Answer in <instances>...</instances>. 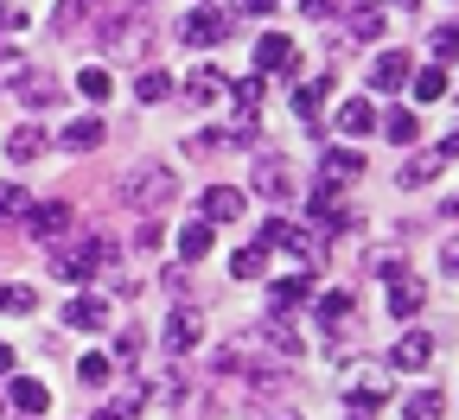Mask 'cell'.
Instances as JSON below:
<instances>
[{
  "instance_id": "f1b7e54d",
  "label": "cell",
  "mask_w": 459,
  "mask_h": 420,
  "mask_svg": "<svg viewBox=\"0 0 459 420\" xmlns=\"http://www.w3.org/2000/svg\"><path fill=\"white\" fill-rule=\"evenodd\" d=\"M383 134H389L395 147H409V141L421 134V122H415V108H395V115H389V122H383Z\"/></svg>"
},
{
  "instance_id": "74e56055",
  "label": "cell",
  "mask_w": 459,
  "mask_h": 420,
  "mask_svg": "<svg viewBox=\"0 0 459 420\" xmlns=\"http://www.w3.org/2000/svg\"><path fill=\"white\" fill-rule=\"evenodd\" d=\"M77 90H83L90 102H102V96H108V71H83V77H77Z\"/></svg>"
},
{
  "instance_id": "9a60e30c",
  "label": "cell",
  "mask_w": 459,
  "mask_h": 420,
  "mask_svg": "<svg viewBox=\"0 0 459 420\" xmlns=\"http://www.w3.org/2000/svg\"><path fill=\"white\" fill-rule=\"evenodd\" d=\"M351 306H358V299H351V287H332V293H319V325H325V331L351 325Z\"/></svg>"
},
{
  "instance_id": "b9f144b4",
  "label": "cell",
  "mask_w": 459,
  "mask_h": 420,
  "mask_svg": "<svg viewBox=\"0 0 459 420\" xmlns=\"http://www.w3.org/2000/svg\"><path fill=\"white\" fill-rule=\"evenodd\" d=\"M294 108H300V122H319V90H300Z\"/></svg>"
},
{
  "instance_id": "ac0fdd59",
  "label": "cell",
  "mask_w": 459,
  "mask_h": 420,
  "mask_svg": "<svg viewBox=\"0 0 459 420\" xmlns=\"http://www.w3.org/2000/svg\"><path fill=\"white\" fill-rule=\"evenodd\" d=\"M13 407H20V414H45V407H51V389H45L39 376H13Z\"/></svg>"
},
{
  "instance_id": "f6af8a7d",
  "label": "cell",
  "mask_w": 459,
  "mask_h": 420,
  "mask_svg": "<svg viewBox=\"0 0 459 420\" xmlns=\"http://www.w3.org/2000/svg\"><path fill=\"white\" fill-rule=\"evenodd\" d=\"M300 13H313V20H332V0H300Z\"/></svg>"
},
{
  "instance_id": "60d3db41",
  "label": "cell",
  "mask_w": 459,
  "mask_h": 420,
  "mask_svg": "<svg viewBox=\"0 0 459 420\" xmlns=\"http://www.w3.org/2000/svg\"><path fill=\"white\" fill-rule=\"evenodd\" d=\"M453 51H459V26H440L434 32V57H453Z\"/></svg>"
},
{
  "instance_id": "484cf974",
  "label": "cell",
  "mask_w": 459,
  "mask_h": 420,
  "mask_svg": "<svg viewBox=\"0 0 459 420\" xmlns=\"http://www.w3.org/2000/svg\"><path fill=\"white\" fill-rule=\"evenodd\" d=\"M115 376V356H102V350H83V364H77V382H90V389H102Z\"/></svg>"
},
{
  "instance_id": "ab89813d",
  "label": "cell",
  "mask_w": 459,
  "mask_h": 420,
  "mask_svg": "<svg viewBox=\"0 0 459 420\" xmlns=\"http://www.w3.org/2000/svg\"><path fill=\"white\" fill-rule=\"evenodd\" d=\"M351 407H364V414L383 407V389H377V382H358V389H351Z\"/></svg>"
},
{
  "instance_id": "816d5d0a",
  "label": "cell",
  "mask_w": 459,
  "mask_h": 420,
  "mask_svg": "<svg viewBox=\"0 0 459 420\" xmlns=\"http://www.w3.org/2000/svg\"><path fill=\"white\" fill-rule=\"evenodd\" d=\"M395 7H415V0H395Z\"/></svg>"
},
{
  "instance_id": "4dcf8cb0",
  "label": "cell",
  "mask_w": 459,
  "mask_h": 420,
  "mask_svg": "<svg viewBox=\"0 0 459 420\" xmlns=\"http://www.w3.org/2000/svg\"><path fill=\"white\" fill-rule=\"evenodd\" d=\"M186 96H192V102H198V108H211V102H217V96H223V77H217V71H198V77H192V83H186Z\"/></svg>"
},
{
  "instance_id": "9c48e42d",
  "label": "cell",
  "mask_w": 459,
  "mask_h": 420,
  "mask_svg": "<svg viewBox=\"0 0 459 420\" xmlns=\"http://www.w3.org/2000/svg\"><path fill=\"white\" fill-rule=\"evenodd\" d=\"M108 299H96V293H77L71 306H65V325H77V331H108Z\"/></svg>"
},
{
  "instance_id": "e575fe53",
  "label": "cell",
  "mask_w": 459,
  "mask_h": 420,
  "mask_svg": "<svg viewBox=\"0 0 459 420\" xmlns=\"http://www.w3.org/2000/svg\"><path fill=\"white\" fill-rule=\"evenodd\" d=\"M377 32H383V13L377 7H358L351 13V39H377Z\"/></svg>"
},
{
  "instance_id": "2e32d148",
  "label": "cell",
  "mask_w": 459,
  "mask_h": 420,
  "mask_svg": "<svg viewBox=\"0 0 459 420\" xmlns=\"http://www.w3.org/2000/svg\"><path fill=\"white\" fill-rule=\"evenodd\" d=\"M255 192H262V198H274V204L294 192V178H287V166H281V159H255Z\"/></svg>"
},
{
  "instance_id": "603a6c76",
  "label": "cell",
  "mask_w": 459,
  "mask_h": 420,
  "mask_svg": "<svg viewBox=\"0 0 459 420\" xmlns=\"http://www.w3.org/2000/svg\"><path fill=\"white\" fill-rule=\"evenodd\" d=\"M364 172V153H351V147H332L325 153V185H338V178H358Z\"/></svg>"
},
{
  "instance_id": "d6a6232c",
  "label": "cell",
  "mask_w": 459,
  "mask_h": 420,
  "mask_svg": "<svg viewBox=\"0 0 459 420\" xmlns=\"http://www.w3.org/2000/svg\"><path fill=\"white\" fill-rule=\"evenodd\" d=\"M32 210V198L20 192V185H0V223H13V217H26Z\"/></svg>"
},
{
  "instance_id": "3957f363",
  "label": "cell",
  "mask_w": 459,
  "mask_h": 420,
  "mask_svg": "<svg viewBox=\"0 0 459 420\" xmlns=\"http://www.w3.org/2000/svg\"><path fill=\"white\" fill-rule=\"evenodd\" d=\"M262 249H287L300 268H319V236H307L300 223H287V217H274V223L262 229Z\"/></svg>"
},
{
  "instance_id": "8fae6325",
  "label": "cell",
  "mask_w": 459,
  "mask_h": 420,
  "mask_svg": "<svg viewBox=\"0 0 459 420\" xmlns=\"http://www.w3.org/2000/svg\"><path fill=\"white\" fill-rule=\"evenodd\" d=\"M255 338L281 356V364H294V356H300V331L287 325V319H262V331H255Z\"/></svg>"
},
{
  "instance_id": "e0dca14e",
  "label": "cell",
  "mask_w": 459,
  "mask_h": 420,
  "mask_svg": "<svg viewBox=\"0 0 459 420\" xmlns=\"http://www.w3.org/2000/svg\"><path fill=\"white\" fill-rule=\"evenodd\" d=\"M39 153H45V128H39V122H26V128H13V134H7V159H20V166H26V159H39Z\"/></svg>"
},
{
  "instance_id": "f907efd6",
  "label": "cell",
  "mask_w": 459,
  "mask_h": 420,
  "mask_svg": "<svg viewBox=\"0 0 459 420\" xmlns=\"http://www.w3.org/2000/svg\"><path fill=\"white\" fill-rule=\"evenodd\" d=\"M96 420H115V414H108V407H102V414H96Z\"/></svg>"
},
{
  "instance_id": "7bdbcfd3",
  "label": "cell",
  "mask_w": 459,
  "mask_h": 420,
  "mask_svg": "<svg viewBox=\"0 0 459 420\" xmlns=\"http://www.w3.org/2000/svg\"><path fill=\"white\" fill-rule=\"evenodd\" d=\"M370 268H377V274L389 280V274H402V255H370Z\"/></svg>"
},
{
  "instance_id": "f5cc1de1",
  "label": "cell",
  "mask_w": 459,
  "mask_h": 420,
  "mask_svg": "<svg viewBox=\"0 0 459 420\" xmlns=\"http://www.w3.org/2000/svg\"><path fill=\"white\" fill-rule=\"evenodd\" d=\"M287 420H300V414H287Z\"/></svg>"
},
{
  "instance_id": "4316f807",
  "label": "cell",
  "mask_w": 459,
  "mask_h": 420,
  "mask_svg": "<svg viewBox=\"0 0 459 420\" xmlns=\"http://www.w3.org/2000/svg\"><path fill=\"white\" fill-rule=\"evenodd\" d=\"M230 274H237V280H262L268 274V249H237V255H230Z\"/></svg>"
},
{
  "instance_id": "30bf717a",
  "label": "cell",
  "mask_w": 459,
  "mask_h": 420,
  "mask_svg": "<svg viewBox=\"0 0 459 420\" xmlns=\"http://www.w3.org/2000/svg\"><path fill=\"white\" fill-rule=\"evenodd\" d=\"M409 77H415V64H409V51H383L377 64H370V90H389V96H395L402 83H409Z\"/></svg>"
},
{
  "instance_id": "6da1fadb",
  "label": "cell",
  "mask_w": 459,
  "mask_h": 420,
  "mask_svg": "<svg viewBox=\"0 0 459 420\" xmlns=\"http://www.w3.org/2000/svg\"><path fill=\"white\" fill-rule=\"evenodd\" d=\"M122 192H128V204H134V210H160L172 192H179V178H172V166H153V159H141V166L122 178Z\"/></svg>"
},
{
  "instance_id": "f35d334b",
  "label": "cell",
  "mask_w": 459,
  "mask_h": 420,
  "mask_svg": "<svg viewBox=\"0 0 459 420\" xmlns=\"http://www.w3.org/2000/svg\"><path fill=\"white\" fill-rule=\"evenodd\" d=\"M20 64H26V57L13 45H0V83H20Z\"/></svg>"
},
{
  "instance_id": "8d00e7d4",
  "label": "cell",
  "mask_w": 459,
  "mask_h": 420,
  "mask_svg": "<svg viewBox=\"0 0 459 420\" xmlns=\"http://www.w3.org/2000/svg\"><path fill=\"white\" fill-rule=\"evenodd\" d=\"M96 7H102V0H65V13H57V32H71V26H77V13L90 20Z\"/></svg>"
},
{
  "instance_id": "cb8c5ba5",
  "label": "cell",
  "mask_w": 459,
  "mask_h": 420,
  "mask_svg": "<svg viewBox=\"0 0 459 420\" xmlns=\"http://www.w3.org/2000/svg\"><path fill=\"white\" fill-rule=\"evenodd\" d=\"M409 90H415V102H440V96H446V71H440V64H428V71H415V77H409Z\"/></svg>"
},
{
  "instance_id": "d4e9b609",
  "label": "cell",
  "mask_w": 459,
  "mask_h": 420,
  "mask_svg": "<svg viewBox=\"0 0 459 420\" xmlns=\"http://www.w3.org/2000/svg\"><path fill=\"white\" fill-rule=\"evenodd\" d=\"M179 255H186V261H198V255H211V223H204V217L179 229Z\"/></svg>"
},
{
  "instance_id": "bcb514c9",
  "label": "cell",
  "mask_w": 459,
  "mask_h": 420,
  "mask_svg": "<svg viewBox=\"0 0 459 420\" xmlns=\"http://www.w3.org/2000/svg\"><path fill=\"white\" fill-rule=\"evenodd\" d=\"M434 153H440V159H459V128H453V134H446V141H440Z\"/></svg>"
},
{
  "instance_id": "83f0119b",
  "label": "cell",
  "mask_w": 459,
  "mask_h": 420,
  "mask_svg": "<svg viewBox=\"0 0 459 420\" xmlns=\"http://www.w3.org/2000/svg\"><path fill=\"white\" fill-rule=\"evenodd\" d=\"M440 166H446V159H440V153H415V159H409V166H402V172H395V178H402V185H428V178H434V172H440Z\"/></svg>"
},
{
  "instance_id": "d6986e66",
  "label": "cell",
  "mask_w": 459,
  "mask_h": 420,
  "mask_svg": "<svg viewBox=\"0 0 459 420\" xmlns=\"http://www.w3.org/2000/svg\"><path fill=\"white\" fill-rule=\"evenodd\" d=\"M338 128H344V134H370V128H377V108H370L364 96L338 102Z\"/></svg>"
},
{
  "instance_id": "836d02e7",
  "label": "cell",
  "mask_w": 459,
  "mask_h": 420,
  "mask_svg": "<svg viewBox=\"0 0 459 420\" xmlns=\"http://www.w3.org/2000/svg\"><path fill=\"white\" fill-rule=\"evenodd\" d=\"M402 420H440V395H434V389H421L409 407H402Z\"/></svg>"
},
{
  "instance_id": "277c9868",
  "label": "cell",
  "mask_w": 459,
  "mask_h": 420,
  "mask_svg": "<svg viewBox=\"0 0 459 420\" xmlns=\"http://www.w3.org/2000/svg\"><path fill=\"white\" fill-rule=\"evenodd\" d=\"M26 223H32V236H39V243H57V236H71V204L65 198H45V204H32L26 210Z\"/></svg>"
},
{
  "instance_id": "d590c367",
  "label": "cell",
  "mask_w": 459,
  "mask_h": 420,
  "mask_svg": "<svg viewBox=\"0 0 459 420\" xmlns=\"http://www.w3.org/2000/svg\"><path fill=\"white\" fill-rule=\"evenodd\" d=\"M20 96H26V102H51V96H57V83L39 71V77H20Z\"/></svg>"
},
{
  "instance_id": "ba28073f",
  "label": "cell",
  "mask_w": 459,
  "mask_h": 420,
  "mask_svg": "<svg viewBox=\"0 0 459 420\" xmlns=\"http://www.w3.org/2000/svg\"><path fill=\"white\" fill-rule=\"evenodd\" d=\"M249 210V192H237V185H211L204 192V223H237Z\"/></svg>"
},
{
  "instance_id": "681fc988",
  "label": "cell",
  "mask_w": 459,
  "mask_h": 420,
  "mask_svg": "<svg viewBox=\"0 0 459 420\" xmlns=\"http://www.w3.org/2000/svg\"><path fill=\"white\" fill-rule=\"evenodd\" d=\"M446 217H459V198H453V204H446Z\"/></svg>"
},
{
  "instance_id": "4fadbf2b",
  "label": "cell",
  "mask_w": 459,
  "mask_h": 420,
  "mask_svg": "<svg viewBox=\"0 0 459 420\" xmlns=\"http://www.w3.org/2000/svg\"><path fill=\"white\" fill-rule=\"evenodd\" d=\"M57 147H65V153H90V147H102V122H96V115H77V122H65Z\"/></svg>"
},
{
  "instance_id": "ffe728a7",
  "label": "cell",
  "mask_w": 459,
  "mask_h": 420,
  "mask_svg": "<svg viewBox=\"0 0 459 420\" xmlns=\"http://www.w3.org/2000/svg\"><path fill=\"white\" fill-rule=\"evenodd\" d=\"M300 299H307V274H287V280L268 287V313H287V306H300Z\"/></svg>"
},
{
  "instance_id": "ee69618b",
  "label": "cell",
  "mask_w": 459,
  "mask_h": 420,
  "mask_svg": "<svg viewBox=\"0 0 459 420\" xmlns=\"http://www.w3.org/2000/svg\"><path fill=\"white\" fill-rule=\"evenodd\" d=\"M237 13H249V20H262V13H274V0H237Z\"/></svg>"
},
{
  "instance_id": "f546056e",
  "label": "cell",
  "mask_w": 459,
  "mask_h": 420,
  "mask_svg": "<svg viewBox=\"0 0 459 420\" xmlns=\"http://www.w3.org/2000/svg\"><path fill=\"white\" fill-rule=\"evenodd\" d=\"M134 96H141V102H166V96H172V77H166V71H141V77H134Z\"/></svg>"
},
{
  "instance_id": "7dc6e473",
  "label": "cell",
  "mask_w": 459,
  "mask_h": 420,
  "mask_svg": "<svg viewBox=\"0 0 459 420\" xmlns=\"http://www.w3.org/2000/svg\"><path fill=\"white\" fill-rule=\"evenodd\" d=\"M440 268H446V274H459V243H446V249H440Z\"/></svg>"
},
{
  "instance_id": "5bb4252c",
  "label": "cell",
  "mask_w": 459,
  "mask_h": 420,
  "mask_svg": "<svg viewBox=\"0 0 459 420\" xmlns=\"http://www.w3.org/2000/svg\"><path fill=\"white\" fill-rule=\"evenodd\" d=\"M428 356H434V338H428V331H409V338L389 350V364H395V370H428Z\"/></svg>"
},
{
  "instance_id": "5b68a950",
  "label": "cell",
  "mask_w": 459,
  "mask_h": 420,
  "mask_svg": "<svg viewBox=\"0 0 459 420\" xmlns=\"http://www.w3.org/2000/svg\"><path fill=\"white\" fill-rule=\"evenodd\" d=\"M230 32V13H217V7H192L186 20H179V39L186 45H217Z\"/></svg>"
},
{
  "instance_id": "8992f818",
  "label": "cell",
  "mask_w": 459,
  "mask_h": 420,
  "mask_svg": "<svg viewBox=\"0 0 459 420\" xmlns=\"http://www.w3.org/2000/svg\"><path fill=\"white\" fill-rule=\"evenodd\" d=\"M255 64H262L268 77H294V71H300V51H294V39H281V32H268V39L255 45Z\"/></svg>"
},
{
  "instance_id": "52a82bcc",
  "label": "cell",
  "mask_w": 459,
  "mask_h": 420,
  "mask_svg": "<svg viewBox=\"0 0 459 420\" xmlns=\"http://www.w3.org/2000/svg\"><path fill=\"white\" fill-rule=\"evenodd\" d=\"M383 287H389V319H415V313H421V299H428V287H421L409 268H402V274H389Z\"/></svg>"
},
{
  "instance_id": "7a4b0ae2",
  "label": "cell",
  "mask_w": 459,
  "mask_h": 420,
  "mask_svg": "<svg viewBox=\"0 0 459 420\" xmlns=\"http://www.w3.org/2000/svg\"><path fill=\"white\" fill-rule=\"evenodd\" d=\"M108 261H115V243L90 236L83 249H57V255H51V274H57V280H71V287H83V280H90L96 268H108Z\"/></svg>"
},
{
  "instance_id": "7402d4cb",
  "label": "cell",
  "mask_w": 459,
  "mask_h": 420,
  "mask_svg": "<svg viewBox=\"0 0 459 420\" xmlns=\"http://www.w3.org/2000/svg\"><path fill=\"white\" fill-rule=\"evenodd\" d=\"M313 217H319V229H344V223H351V210L332 198V185H319V192H313Z\"/></svg>"
},
{
  "instance_id": "1f68e13d",
  "label": "cell",
  "mask_w": 459,
  "mask_h": 420,
  "mask_svg": "<svg viewBox=\"0 0 459 420\" xmlns=\"http://www.w3.org/2000/svg\"><path fill=\"white\" fill-rule=\"evenodd\" d=\"M230 102L243 108V122L255 115V102H262V77H243V83H230Z\"/></svg>"
},
{
  "instance_id": "44dd1931",
  "label": "cell",
  "mask_w": 459,
  "mask_h": 420,
  "mask_svg": "<svg viewBox=\"0 0 459 420\" xmlns=\"http://www.w3.org/2000/svg\"><path fill=\"white\" fill-rule=\"evenodd\" d=\"M0 313H13V319L39 313V287H26V280H13V287H0Z\"/></svg>"
},
{
  "instance_id": "c3c4849f",
  "label": "cell",
  "mask_w": 459,
  "mask_h": 420,
  "mask_svg": "<svg viewBox=\"0 0 459 420\" xmlns=\"http://www.w3.org/2000/svg\"><path fill=\"white\" fill-rule=\"evenodd\" d=\"M7 370H13V350H7V344H0V376H7Z\"/></svg>"
},
{
  "instance_id": "7c38bea8",
  "label": "cell",
  "mask_w": 459,
  "mask_h": 420,
  "mask_svg": "<svg viewBox=\"0 0 459 420\" xmlns=\"http://www.w3.org/2000/svg\"><path fill=\"white\" fill-rule=\"evenodd\" d=\"M198 338H204L198 313H172V319H166V350H172V356H186V350H198Z\"/></svg>"
}]
</instances>
